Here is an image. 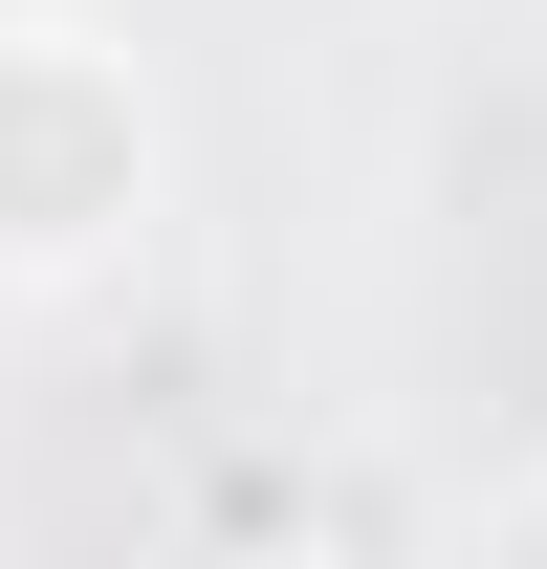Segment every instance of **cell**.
<instances>
[{
  "mask_svg": "<svg viewBox=\"0 0 547 569\" xmlns=\"http://www.w3.org/2000/svg\"><path fill=\"white\" fill-rule=\"evenodd\" d=\"M198 569H350V548H329V526H219Z\"/></svg>",
  "mask_w": 547,
  "mask_h": 569,
  "instance_id": "cell-2",
  "label": "cell"
},
{
  "mask_svg": "<svg viewBox=\"0 0 547 569\" xmlns=\"http://www.w3.org/2000/svg\"><path fill=\"white\" fill-rule=\"evenodd\" d=\"M153 219V88L88 22H0V263H110Z\"/></svg>",
  "mask_w": 547,
  "mask_h": 569,
  "instance_id": "cell-1",
  "label": "cell"
}]
</instances>
